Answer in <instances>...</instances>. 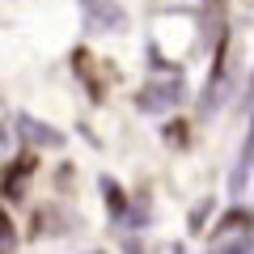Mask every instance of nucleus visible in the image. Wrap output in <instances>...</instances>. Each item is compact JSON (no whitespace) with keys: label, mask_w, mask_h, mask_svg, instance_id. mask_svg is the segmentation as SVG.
Wrapping results in <instances>:
<instances>
[{"label":"nucleus","mask_w":254,"mask_h":254,"mask_svg":"<svg viewBox=\"0 0 254 254\" xmlns=\"http://www.w3.org/2000/svg\"><path fill=\"white\" fill-rule=\"evenodd\" d=\"M178 98H182V76H170V81H161V85H144L140 89V110H148V115H161V110H170V106H178Z\"/></svg>","instance_id":"nucleus-1"},{"label":"nucleus","mask_w":254,"mask_h":254,"mask_svg":"<svg viewBox=\"0 0 254 254\" xmlns=\"http://www.w3.org/2000/svg\"><path fill=\"white\" fill-rule=\"evenodd\" d=\"M81 13H85L89 30H123L127 26V13L115 0H81Z\"/></svg>","instance_id":"nucleus-2"},{"label":"nucleus","mask_w":254,"mask_h":254,"mask_svg":"<svg viewBox=\"0 0 254 254\" xmlns=\"http://www.w3.org/2000/svg\"><path fill=\"white\" fill-rule=\"evenodd\" d=\"M17 131H21L26 144H43V148H60L64 144V131H60V127H47V123H38V119H30V115L17 119Z\"/></svg>","instance_id":"nucleus-3"},{"label":"nucleus","mask_w":254,"mask_h":254,"mask_svg":"<svg viewBox=\"0 0 254 254\" xmlns=\"http://www.w3.org/2000/svg\"><path fill=\"white\" fill-rule=\"evenodd\" d=\"M0 246H13V225H9L4 212H0Z\"/></svg>","instance_id":"nucleus-4"},{"label":"nucleus","mask_w":254,"mask_h":254,"mask_svg":"<svg viewBox=\"0 0 254 254\" xmlns=\"http://www.w3.org/2000/svg\"><path fill=\"white\" fill-rule=\"evenodd\" d=\"M250 98H254V76H250Z\"/></svg>","instance_id":"nucleus-5"},{"label":"nucleus","mask_w":254,"mask_h":254,"mask_svg":"<svg viewBox=\"0 0 254 254\" xmlns=\"http://www.w3.org/2000/svg\"><path fill=\"white\" fill-rule=\"evenodd\" d=\"M0 144H4V131H0Z\"/></svg>","instance_id":"nucleus-6"}]
</instances>
